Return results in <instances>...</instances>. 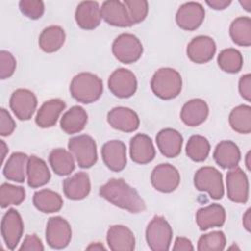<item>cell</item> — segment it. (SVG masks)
Listing matches in <instances>:
<instances>
[{
  "mask_svg": "<svg viewBox=\"0 0 251 251\" xmlns=\"http://www.w3.org/2000/svg\"><path fill=\"white\" fill-rule=\"evenodd\" d=\"M99 195L116 207L132 214L145 211L146 204L136 189L123 178H111L99 188Z\"/></svg>",
  "mask_w": 251,
  "mask_h": 251,
  "instance_id": "6da1fadb",
  "label": "cell"
},
{
  "mask_svg": "<svg viewBox=\"0 0 251 251\" xmlns=\"http://www.w3.org/2000/svg\"><path fill=\"white\" fill-rule=\"evenodd\" d=\"M72 97L77 102L90 104L97 101L103 93V82L94 74L79 73L75 75L70 84Z\"/></svg>",
  "mask_w": 251,
  "mask_h": 251,
  "instance_id": "7a4b0ae2",
  "label": "cell"
},
{
  "mask_svg": "<svg viewBox=\"0 0 251 251\" xmlns=\"http://www.w3.org/2000/svg\"><path fill=\"white\" fill-rule=\"evenodd\" d=\"M153 93L162 100H172L178 96L182 88L180 74L172 68H161L155 72L150 82Z\"/></svg>",
  "mask_w": 251,
  "mask_h": 251,
  "instance_id": "3957f363",
  "label": "cell"
},
{
  "mask_svg": "<svg viewBox=\"0 0 251 251\" xmlns=\"http://www.w3.org/2000/svg\"><path fill=\"white\" fill-rule=\"evenodd\" d=\"M145 238L152 251H167L173 238L172 226L164 217L154 216L147 225Z\"/></svg>",
  "mask_w": 251,
  "mask_h": 251,
  "instance_id": "277c9868",
  "label": "cell"
},
{
  "mask_svg": "<svg viewBox=\"0 0 251 251\" xmlns=\"http://www.w3.org/2000/svg\"><path fill=\"white\" fill-rule=\"evenodd\" d=\"M68 148L80 168L88 169L96 164L97 146L90 135L81 134L72 137L68 142Z\"/></svg>",
  "mask_w": 251,
  "mask_h": 251,
  "instance_id": "5b68a950",
  "label": "cell"
},
{
  "mask_svg": "<svg viewBox=\"0 0 251 251\" xmlns=\"http://www.w3.org/2000/svg\"><path fill=\"white\" fill-rule=\"evenodd\" d=\"M194 186L199 191H206L213 199H222L225 193L223 175L214 167H202L193 177Z\"/></svg>",
  "mask_w": 251,
  "mask_h": 251,
  "instance_id": "8992f818",
  "label": "cell"
},
{
  "mask_svg": "<svg viewBox=\"0 0 251 251\" xmlns=\"http://www.w3.org/2000/svg\"><path fill=\"white\" fill-rule=\"evenodd\" d=\"M112 52L121 63L131 64L140 59L143 46L134 34L122 33L115 38L112 44Z\"/></svg>",
  "mask_w": 251,
  "mask_h": 251,
  "instance_id": "52a82bcc",
  "label": "cell"
},
{
  "mask_svg": "<svg viewBox=\"0 0 251 251\" xmlns=\"http://www.w3.org/2000/svg\"><path fill=\"white\" fill-rule=\"evenodd\" d=\"M108 88L118 98H129L137 89L136 76L131 71L119 68L110 75L108 78Z\"/></svg>",
  "mask_w": 251,
  "mask_h": 251,
  "instance_id": "ba28073f",
  "label": "cell"
},
{
  "mask_svg": "<svg viewBox=\"0 0 251 251\" xmlns=\"http://www.w3.org/2000/svg\"><path fill=\"white\" fill-rule=\"evenodd\" d=\"M45 238L53 249H63L72 239V228L69 222L60 216L51 217L46 225Z\"/></svg>",
  "mask_w": 251,
  "mask_h": 251,
  "instance_id": "9c48e42d",
  "label": "cell"
},
{
  "mask_svg": "<svg viewBox=\"0 0 251 251\" xmlns=\"http://www.w3.org/2000/svg\"><path fill=\"white\" fill-rule=\"evenodd\" d=\"M24 233V222L16 209H9L1 221V234L10 250H14L19 244Z\"/></svg>",
  "mask_w": 251,
  "mask_h": 251,
  "instance_id": "30bf717a",
  "label": "cell"
},
{
  "mask_svg": "<svg viewBox=\"0 0 251 251\" xmlns=\"http://www.w3.org/2000/svg\"><path fill=\"white\" fill-rule=\"evenodd\" d=\"M180 182V175L176 167L163 163L157 165L151 173V183L153 187L163 193L175 191Z\"/></svg>",
  "mask_w": 251,
  "mask_h": 251,
  "instance_id": "8fae6325",
  "label": "cell"
},
{
  "mask_svg": "<svg viewBox=\"0 0 251 251\" xmlns=\"http://www.w3.org/2000/svg\"><path fill=\"white\" fill-rule=\"evenodd\" d=\"M9 105L19 120L27 121L31 119L36 110L37 98L32 91L25 88H19L12 93Z\"/></svg>",
  "mask_w": 251,
  "mask_h": 251,
  "instance_id": "7c38bea8",
  "label": "cell"
},
{
  "mask_svg": "<svg viewBox=\"0 0 251 251\" xmlns=\"http://www.w3.org/2000/svg\"><path fill=\"white\" fill-rule=\"evenodd\" d=\"M226 193L230 201L245 204L249 196V182L246 174L239 167L230 169L226 174Z\"/></svg>",
  "mask_w": 251,
  "mask_h": 251,
  "instance_id": "4fadbf2b",
  "label": "cell"
},
{
  "mask_svg": "<svg viewBox=\"0 0 251 251\" xmlns=\"http://www.w3.org/2000/svg\"><path fill=\"white\" fill-rule=\"evenodd\" d=\"M205 19V10L198 2H187L182 4L176 14V23L184 30L192 31L197 29Z\"/></svg>",
  "mask_w": 251,
  "mask_h": 251,
  "instance_id": "5bb4252c",
  "label": "cell"
},
{
  "mask_svg": "<svg viewBox=\"0 0 251 251\" xmlns=\"http://www.w3.org/2000/svg\"><path fill=\"white\" fill-rule=\"evenodd\" d=\"M217 46L214 39L207 35H198L191 39L186 47L189 60L196 64H205L211 61L216 53Z\"/></svg>",
  "mask_w": 251,
  "mask_h": 251,
  "instance_id": "9a60e30c",
  "label": "cell"
},
{
  "mask_svg": "<svg viewBox=\"0 0 251 251\" xmlns=\"http://www.w3.org/2000/svg\"><path fill=\"white\" fill-rule=\"evenodd\" d=\"M102 160L106 167L113 172H121L126 166V146L121 140H109L101 149Z\"/></svg>",
  "mask_w": 251,
  "mask_h": 251,
  "instance_id": "2e32d148",
  "label": "cell"
},
{
  "mask_svg": "<svg viewBox=\"0 0 251 251\" xmlns=\"http://www.w3.org/2000/svg\"><path fill=\"white\" fill-rule=\"evenodd\" d=\"M108 124L115 129L124 132L135 131L140 124L138 115L127 107H115L107 114Z\"/></svg>",
  "mask_w": 251,
  "mask_h": 251,
  "instance_id": "e0dca14e",
  "label": "cell"
},
{
  "mask_svg": "<svg viewBox=\"0 0 251 251\" xmlns=\"http://www.w3.org/2000/svg\"><path fill=\"white\" fill-rule=\"evenodd\" d=\"M100 11L101 18L110 25L119 27H128L133 25L125 4L119 0H108L103 2Z\"/></svg>",
  "mask_w": 251,
  "mask_h": 251,
  "instance_id": "ac0fdd59",
  "label": "cell"
},
{
  "mask_svg": "<svg viewBox=\"0 0 251 251\" xmlns=\"http://www.w3.org/2000/svg\"><path fill=\"white\" fill-rule=\"evenodd\" d=\"M107 243L113 251H132L135 248L133 232L126 226L114 225L107 231Z\"/></svg>",
  "mask_w": 251,
  "mask_h": 251,
  "instance_id": "d6986e66",
  "label": "cell"
},
{
  "mask_svg": "<svg viewBox=\"0 0 251 251\" xmlns=\"http://www.w3.org/2000/svg\"><path fill=\"white\" fill-rule=\"evenodd\" d=\"M129 154L131 160L139 165L150 163L156 155L152 139L144 133L134 135L129 142Z\"/></svg>",
  "mask_w": 251,
  "mask_h": 251,
  "instance_id": "ffe728a7",
  "label": "cell"
},
{
  "mask_svg": "<svg viewBox=\"0 0 251 251\" xmlns=\"http://www.w3.org/2000/svg\"><path fill=\"white\" fill-rule=\"evenodd\" d=\"M75 19L77 25L86 30L95 29L101 23V11L96 1L80 2L75 13Z\"/></svg>",
  "mask_w": 251,
  "mask_h": 251,
  "instance_id": "44dd1931",
  "label": "cell"
},
{
  "mask_svg": "<svg viewBox=\"0 0 251 251\" xmlns=\"http://www.w3.org/2000/svg\"><path fill=\"white\" fill-rule=\"evenodd\" d=\"M156 143L161 154L167 158H176L181 152L182 135L174 128H164L156 135Z\"/></svg>",
  "mask_w": 251,
  "mask_h": 251,
  "instance_id": "7402d4cb",
  "label": "cell"
},
{
  "mask_svg": "<svg viewBox=\"0 0 251 251\" xmlns=\"http://www.w3.org/2000/svg\"><path fill=\"white\" fill-rule=\"evenodd\" d=\"M90 189V178L84 172H78L63 181L64 193L71 200L84 199L89 194Z\"/></svg>",
  "mask_w": 251,
  "mask_h": 251,
  "instance_id": "603a6c76",
  "label": "cell"
},
{
  "mask_svg": "<svg viewBox=\"0 0 251 251\" xmlns=\"http://www.w3.org/2000/svg\"><path fill=\"white\" fill-rule=\"evenodd\" d=\"M209 115V107L203 99H191L181 108L180 119L188 126H198L203 124Z\"/></svg>",
  "mask_w": 251,
  "mask_h": 251,
  "instance_id": "cb8c5ba5",
  "label": "cell"
},
{
  "mask_svg": "<svg viewBox=\"0 0 251 251\" xmlns=\"http://www.w3.org/2000/svg\"><path fill=\"white\" fill-rule=\"evenodd\" d=\"M226 222V210L217 203L200 208L196 212V224L201 230L221 227Z\"/></svg>",
  "mask_w": 251,
  "mask_h": 251,
  "instance_id": "d4e9b609",
  "label": "cell"
},
{
  "mask_svg": "<svg viewBox=\"0 0 251 251\" xmlns=\"http://www.w3.org/2000/svg\"><path fill=\"white\" fill-rule=\"evenodd\" d=\"M240 150L231 140H223L217 144L213 158L215 162L223 169H233L237 167L240 161Z\"/></svg>",
  "mask_w": 251,
  "mask_h": 251,
  "instance_id": "484cf974",
  "label": "cell"
},
{
  "mask_svg": "<svg viewBox=\"0 0 251 251\" xmlns=\"http://www.w3.org/2000/svg\"><path fill=\"white\" fill-rule=\"evenodd\" d=\"M66 108L65 101L61 99H50L45 101L35 116V123L39 127L47 128L56 125L60 114Z\"/></svg>",
  "mask_w": 251,
  "mask_h": 251,
  "instance_id": "4316f807",
  "label": "cell"
},
{
  "mask_svg": "<svg viewBox=\"0 0 251 251\" xmlns=\"http://www.w3.org/2000/svg\"><path fill=\"white\" fill-rule=\"evenodd\" d=\"M26 176L27 184L31 188L41 187L47 184L51 178V174L45 161L34 155H31L28 159Z\"/></svg>",
  "mask_w": 251,
  "mask_h": 251,
  "instance_id": "83f0119b",
  "label": "cell"
},
{
  "mask_svg": "<svg viewBox=\"0 0 251 251\" xmlns=\"http://www.w3.org/2000/svg\"><path fill=\"white\" fill-rule=\"evenodd\" d=\"M29 157L23 152H14L3 168V175L8 180L24 182L25 179Z\"/></svg>",
  "mask_w": 251,
  "mask_h": 251,
  "instance_id": "f1b7e54d",
  "label": "cell"
},
{
  "mask_svg": "<svg viewBox=\"0 0 251 251\" xmlns=\"http://www.w3.org/2000/svg\"><path fill=\"white\" fill-rule=\"evenodd\" d=\"M87 113L80 106H73L61 118L60 126L67 134L80 132L86 126Z\"/></svg>",
  "mask_w": 251,
  "mask_h": 251,
  "instance_id": "f546056e",
  "label": "cell"
},
{
  "mask_svg": "<svg viewBox=\"0 0 251 251\" xmlns=\"http://www.w3.org/2000/svg\"><path fill=\"white\" fill-rule=\"evenodd\" d=\"M66 40V33L60 25H50L45 27L38 39V45L42 51L46 53H54L58 51Z\"/></svg>",
  "mask_w": 251,
  "mask_h": 251,
  "instance_id": "4dcf8cb0",
  "label": "cell"
},
{
  "mask_svg": "<svg viewBox=\"0 0 251 251\" xmlns=\"http://www.w3.org/2000/svg\"><path fill=\"white\" fill-rule=\"evenodd\" d=\"M32 203L34 207L45 214L59 212L63 207L61 195L51 189H41L33 194Z\"/></svg>",
  "mask_w": 251,
  "mask_h": 251,
  "instance_id": "1f68e13d",
  "label": "cell"
},
{
  "mask_svg": "<svg viewBox=\"0 0 251 251\" xmlns=\"http://www.w3.org/2000/svg\"><path fill=\"white\" fill-rule=\"evenodd\" d=\"M49 163L58 176H68L75 168L73 154L63 148H56L50 152Z\"/></svg>",
  "mask_w": 251,
  "mask_h": 251,
  "instance_id": "d6a6232c",
  "label": "cell"
},
{
  "mask_svg": "<svg viewBox=\"0 0 251 251\" xmlns=\"http://www.w3.org/2000/svg\"><path fill=\"white\" fill-rule=\"evenodd\" d=\"M231 40L239 46L249 47L251 45V19L249 17H238L229 25Z\"/></svg>",
  "mask_w": 251,
  "mask_h": 251,
  "instance_id": "836d02e7",
  "label": "cell"
},
{
  "mask_svg": "<svg viewBox=\"0 0 251 251\" xmlns=\"http://www.w3.org/2000/svg\"><path fill=\"white\" fill-rule=\"evenodd\" d=\"M230 127L241 134L251 132V107L249 105H239L231 110L228 116Z\"/></svg>",
  "mask_w": 251,
  "mask_h": 251,
  "instance_id": "e575fe53",
  "label": "cell"
},
{
  "mask_svg": "<svg viewBox=\"0 0 251 251\" xmlns=\"http://www.w3.org/2000/svg\"><path fill=\"white\" fill-rule=\"evenodd\" d=\"M217 62L222 71L228 74H236L242 69L243 57L237 49L227 48L220 52Z\"/></svg>",
  "mask_w": 251,
  "mask_h": 251,
  "instance_id": "d590c367",
  "label": "cell"
},
{
  "mask_svg": "<svg viewBox=\"0 0 251 251\" xmlns=\"http://www.w3.org/2000/svg\"><path fill=\"white\" fill-rule=\"evenodd\" d=\"M210 143L208 139L202 135H192L185 147L186 155L194 162H203L210 153Z\"/></svg>",
  "mask_w": 251,
  "mask_h": 251,
  "instance_id": "8d00e7d4",
  "label": "cell"
},
{
  "mask_svg": "<svg viewBox=\"0 0 251 251\" xmlns=\"http://www.w3.org/2000/svg\"><path fill=\"white\" fill-rule=\"evenodd\" d=\"M25 199V190L23 186L4 182L0 186V206L2 209L11 205H20Z\"/></svg>",
  "mask_w": 251,
  "mask_h": 251,
  "instance_id": "74e56055",
  "label": "cell"
},
{
  "mask_svg": "<svg viewBox=\"0 0 251 251\" xmlns=\"http://www.w3.org/2000/svg\"><path fill=\"white\" fill-rule=\"evenodd\" d=\"M226 244V238L223 231L215 230L201 235L198 239L199 251H222Z\"/></svg>",
  "mask_w": 251,
  "mask_h": 251,
  "instance_id": "f35d334b",
  "label": "cell"
},
{
  "mask_svg": "<svg viewBox=\"0 0 251 251\" xmlns=\"http://www.w3.org/2000/svg\"><path fill=\"white\" fill-rule=\"evenodd\" d=\"M127 10L129 19L133 25L145 20L148 14V2L145 0H125L123 2Z\"/></svg>",
  "mask_w": 251,
  "mask_h": 251,
  "instance_id": "ab89813d",
  "label": "cell"
},
{
  "mask_svg": "<svg viewBox=\"0 0 251 251\" xmlns=\"http://www.w3.org/2000/svg\"><path fill=\"white\" fill-rule=\"evenodd\" d=\"M19 8L22 14L28 19L37 20L44 14V3L40 0H21Z\"/></svg>",
  "mask_w": 251,
  "mask_h": 251,
  "instance_id": "60d3db41",
  "label": "cell"
},
{
  "mask_svg": "<svg viewBox=\"0 0 251 251\" xmlns=\"http://www.w3.org/2000/svg\"><path fill=\"white\" fill-rule=\"evenodd\" d=\"M17 62L12 53L1 50L0 51V77L6 79L12 76L15 73Z\"/></svg>",
  "mask_w": 251,
  "mask_h": 251,
  "instance_id": "b9f144b4",
  "label": "cell"
},
{
  "mask_svg": "<svg viewBox=\"0 0 251 251\" xmlns=\"http://www.w3.org/2000/svg\"><path fill=\"white\" fill-rule=\"evenodd\" d=\"M16 128V124L10 113L4 109H0V134L2 136H9Z\"/></svg>",
  "mask_w": 251,
  "mask_h": 251,
  "instance_id": "7bdbcfd3",
  "label": "cell"
},
{
  "mask_svg": "<svg viewBox=\"0 0 251 251\" xmlns=\"http://www.w3.org/2000/svg\"><path fill=\"white\" fill-rule=\"evenodd\" d=\"M20 251H43L44 246L40 238L36 234H27L25 235L22 246L19 249Z\"/></svg>",
  "mask_w": 251,
  "mask_h": 251,
  "instance_id": "ee69618b",
  "label": "cell"
},
{
  "mask_svg": "<svg viewBox=\"0 0 251 251\" xmlns=\"http://www.w3.org/2000/svg\"><path fill=\"white\" fill-rule=\"evenodd\" d=\"M238 90L243 99L246 101L251 100V75H243L238 81Z\"/></svg>",
  "mask_w": 251,
  "mask_h": 251,
  "instance_id": "f6af8a7d",
  "label": "cell"
},
{
  "mask_svg": "<svg viewBox=\"0 0 251 251\" xmlns=\"http://www.w3.org/2000/svg\"><path fill=\"white\" fill-rule=\"evenodd\" d=\"M173 250L175 251H192L194 250V247L190 241V239L186 237H176L175 240V245L173 247Z\"/></svg>",
  "mask_w": 251,
  "mask_h": 251,
  "instance_id": "bcb514c9",
  "label": "cell"
},
{
  "mask_svg": "<svg viewBox=\"0 0 251 251\" xmlns=\"http://www.w3.org/2000/svg\"><path fill=\"white\" fill-rule=\"evenodd\" d=\"M206 4L214 9V10H225L226 8H227L230 4L231 1L230 0H207Z\"/></svg>",
  "mask_w": 251,
  "mask_h": 251,
  "instance_id": "7dc6e473",
  "label": "cell"
},
{
  "mask_svg": "<svg viewBox=\"0 0 251 251\" xmlns=\"http://www.w3.org/2000/svg\"><path fill=\"white\" fill-rule=\"evenodd\" d=\"M242 220H243L242 223L244 227L246 228L247 231H250L251 230V209H247V211L243 215Z\"/></svg>",
  "mask_w": 251,
  "mask_h": 251,
  "instance_id": "c3c4849f",
  "label": "cell"
},
{
  "mask_svg": "<svg viewBox=\"0 0 251 251\" xmlns=\"http://www.w3.org/2000/svg\"><path fill=\"white\" fill-rule=\"evenodd\" d=\"M86 249L87 250H105L106 248L100 242H92V243H90V245H88L86 247Z\"/></svg>",
  "mask_w": 251,
  "mask_h": 251,
  "instance_id": "681fc988",
  "label": "cell"
},
{
  "mask_svg": "<svg viewBox=\"0 0 251 251\" xmlns=\"http://www.w3.org/2000/svg\"><path fill=\"white\" fill-rule=\"evenodd\" d=\"M0 143H1V151H2V154H1V158H2V163L4 161V158H5V153L8 151V147L6 146L4 140H0Z\"/></svg>",
  "mask_w": 251,
  "mask_h": 251,
  "instance_id": "f907efd6",
  "label": "cell"
},
{
  "mask_svg": "<svg viewBox=\"0 0 251 251\" xmlns=\"http://www.w3.org/2000/svg\"><path fill=\"white\" fill-rule=\"evenodd\" d=\"M247 12H250V7H251V1L250 0H245V1H240L239 2Z\"/></svg>",
  "mask_w": 251,
  "mask_h": 251,
  "instance_id": "816d5d0a",
  "label": "cell"
},
{
  "mask_svg": "<svg viewBox=\"0 0 251 251\" xmlns=\"http://www.w3.org/2000/svg\"><path fill=\"white\" fill-rule=\"evenodd\" d=\"M249 158H250V151L247 153L246 155V167H247V170L250 171V163H249Z\"/></svg>",
  "mask_w": 251,
  "mask_h": 251,
  "instance_id": "f5cc1de1",
  "label": "cell"
}]
</instances>
